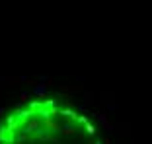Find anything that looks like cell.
I'll use <instances>...</instances> for the list:
<instances>
[{"label": "cell", "mask_w": 152, "mask_h": 144, "mask_svg": "<svg viewBox=\"0 0 152 144\" xmlns=\"http://www.w3.org/2000/svg\"><path fill=\"white\" fill-rule=\"evenodd\" d=\"M0 144H107L96 123L58 97H35L0 121Z\"/></svg>", "instance_id": "1"}]
</instances>
